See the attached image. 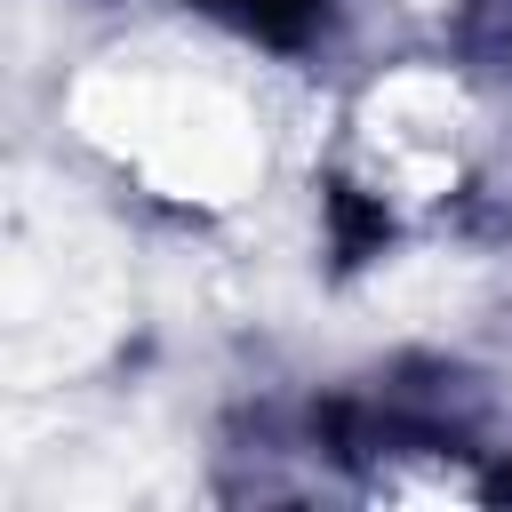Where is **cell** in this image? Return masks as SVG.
Segmentation results:
<instances>
[{
  "label": "cell",
  "instance_id": "obj_1",
  "mask_svg": "<svg viewBox=\"0 0 512 512\" xmlns=\"http://www.w3.org/2000/svg\"><path fill=\"white\" fill-rule=\"evenodd\" d=\"M232 8H240L248 24H280L288 8H312V0H232Z\"/></svg>",
  "mask_w": 512,
  "mask_h": 512
}]
</instances>
